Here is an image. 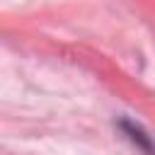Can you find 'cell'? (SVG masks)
I'll return each instance as SVG.
<instances>
[{"label":"cell","instance_id":"6da1fadb","mask_svg":"<svg viewBox=\"0 0 155 155\" xmlns=\"http://www.w3.org/2000/svg\"><path fill=\"white\" fill-rule=\"evenodd\" d=\"M119 128L124 131V136H126L140 153L155 155V138H153L140 124H136V121H131V119H121V121H119Z\"/></svg>","mask_w":155,"mask_h":155}]
</instances>
